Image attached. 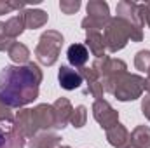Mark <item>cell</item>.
<instances>
[{"label":"cell","mask_w":150,"mask_h":148,"mask_svg":"<svg viewBox=\"0 0 150 148\" xmlns=\"http://www.w3.org/2000/svg\"><path fill=\"white\" fill-rule=\"evenodd\" d=\"M44 75L37 63L5 66L0 72V101L9 108H23L37 99Z\"/></svg>","instance_id":"obj_1"},{"label":"cell","mask_w":150,"mask_h":148,"mask_svg":"<svg viewBox=\"0 0 150 148\" xmlns=\"http://www.w3.org/2000/svg\"><path fill=\"white\" fill-rule=\"evenodd\" d=\"M61 47H63V35L59 32L56 30L44 32L35 47V56H37L38 63L44 66H52L59 58Z\"/></svg>","instance_id":"obj_2"},{"label":"cell","mask_w":150,"mask_h":148,"mask_svg":"<svg viewBox=\"0 0 150 148\" xmlns=\"http://www.w3.org/2000/svg\"><path fill=\"white\" fill-rule=\"evenodd\" d=\"M117 16L119 19H122L127 28H129V38L133 42H142L143 40V18L140 14V7L138 4L131 2V0H120L117 4Z\"/></svg>","instance_id":"obj_3"},{"label":"cell","mask_w":150,"mask_h":148,"mask_svg":"<svg viewBox=\"0 0 150 148\" xmlns=\"http://www.w3.org/2000/svg\"><path fill=\"white\" fill-rule=\"evenodd\" d=\"M143 84L145 78L140 75H133V73H122L115 78L112 85V94L119 99V101H133L138 99L143 94Z\"/></svg>","instance_id":"obj_4"},{"label":"cell","mask_w":150,"mask_h":148,"mask_svg":"<svg viewBox=\"0 0 150 148\" xmlns=\"http://www.w3.org/2000/svg\"><path fill=\"white\" fill-rule=\"evenodd\" d=\"M93 68L100 75L103 91L105 92H110V94H112V85H113V82H115V78L119 75L127 72V65L122 59H112L107 54L101 56V58H96L94 63H93Z\"/></svg>","instance_id":"obj_5"},{"label":"cell","mask_w":150,"mask_h":148,"mask_svg":"<svg viewBox=\"0 0 150 148\" xmlns=\"http://www.w3.org/2000/svg\"><path fill=\"white\" fill-rule=\"evenodd\" d=\"M103 40H105V47L110 52H117L120 49H124L129 42V28L127 25L119 19V18H110L108 25L103 30Z\"/></svg>","instance_id":"obj_6"},{"label":"cell","mask_w":150,"mask_h":148,"mask_svg":"<svg viewBox=\"0 0 150 148\" xmlns=\"http://www.w3.org/2000/svg\"><path fill=\"white\" fill-rule=\"evenodd\" d=\"M110 21V9L108 4L103 0H91L87 4V16L82 19V28L84 30H96L100 32Z\"/></svg>","instance_id":"obj_7"},{"label":"cell","mask_w":150,"mask_h":148,"mask_svg":"<svg viewBox=\"0 0 150 148\" xmlns=\"http://www.w3.org/2000/svg\"><path fill=\"white\" fill-rule=\"evenodd\" d=\"M93 115H94V120L100 124V127L105 131H108L119 122V111L105 99H96L93 103Z\"/></svg>","instance_id":"obj_8"},{"label":"cell","mask_w":150,"mask_h":148,"mask_svg":"<svg viewBox=\"0 0 150 148\" xmlns=\"http://www.w3.org/2000/svg\"><path fill=\"white\" fill-rule=\"evenodd\" d=\"M12 125H14L26 140H32V138L38 132L37 127H35V122H33V117H32V110H30V108H19V111L14 115Z\"/></svg>","instance_id":"obj_9"},{"label":"cell","mask_w":150,"mask_h":148,"mask_svg":"<svg viewBox=\"0 0 150 148\" xmlns=\"http://www.w3.org/2000/svg\"><path fill=\"white\" fill-rule=\"evenodd\" d=\"M32 117L35 122L37 131H49L54 127V110L52 105H37L32 108Z\"/></svg>","instance_id":"obj_10"},{"label":"cell","mask_w":150,"mask_h":148,"mask_svg":"<svg viewBox=\"0 0 150 148\" xmlns=\"http://www.w3.org/2000/svg\"><path fill=\"white\" fill-rule=\"evenodd\" d=\"M52 110H54V129H65L67 124L70 122L74 106L70 103L68 98H58L52 103Z\"/></svg>","instance_id":"obj_11"},{"label":"cell","mask_w":150,"mask_h":148,"mask_svg":"<svg viewBox=\"0 0 150 148\" xmlns=\"http://www.w3.org/2000/svg\"><path fill=\"white\" fill-rule=\"evenodd\" d=\"M30 148H59L61 147V138L59 134L52 131H42L37 132L32 140H28Z\"/></svg>","instance_id":"obj_12"},{"label":"cell","mask_w":150,"mask_h":148,"mask_svg":"<svg viewBox=\"0 0 150 148\" xmlns=\"http://www.w3.org/2000/svg\"><path fill=\"white\" fill-rule=\"evenodd\" d=\"M107 140H108V143L113 148H126L131 143V134L122 124L117 122L113 127H110L107 131Z\"/></svg>","instance_id":"obj_13"},{"label":"cell","mask_w":150,"mask_h":148,"mask_svg":"<svg viewBox=\"0 0 150 148\" xmlns=\"http://www.w3.org/2000/svg\"><path fill=\"white\" fill-rule=\"evenodd\" d=\"M58 80H59V85L65 89V91H75L80 87L82 84V77L80 73L70 68V66H61L59 72H58Z\"/></svg>","instance_id":"obj_14"},{"label":"cell","mask_w":150,"mask_h":148,"mask_svg":"<svg viewBox=\"0 0 150 148\" xmlns=\"http://www.w3.org/2000/svg\"><path fill=\"white\" fill-rule=\"evenodd\" d=\"M67 58H68L72 66L80 70V68H84V65L89 59V51L84 44H72L67 51Z\"/></svg>","instance_id":"obj_15"},{"label":"cell","mask_w":150,"mask_h":148,"mask_svg":"<svg viewBox=\"0 0 150 148\" xmlns=\"http://www.w3.org/2000/svg\"><path fill=\"white\" fill-rule=\"evenodd\" d=\"M86 44L89 47V51L93 52V56L96 58H101L105 56V40H103V35L96 30H86Z\"/></svg>","instance_id":"obj_16"},{"label":"cell","mask_w":150,"mask_h":148,"mask_svg":"<svg viewBox=\"0 0 150 148\" xmlns=\"http://www.w3.org/2000/svg\"><path fill=\"white\" fill-rule=\"evenodd\" d=\"M23 18H25V26L30 30H37L47 23V12L40 9H26L23 12Z\"/></svg>","instance_id":"obj_17"},{"label":"cell","mask_w":150,"mask_h":148,"mask_svg":"<svg viewBox=\"0 0 150 148\" xmlns=\"http://www.w3.org/2000/svg\"><path fill=\"white\" fill-rule=\"evenodd\" d=\"M7 52H9V58H11L14 63H18V66H23V65H28V63H30V61H28V59H30V51H28V47H26L25 44H21V42H14Z\"/></svg>","instance_id":"obj_18"},{"label":"cell","mask_w":150,"mask_h":148,"mask_svg":"<svg viewBox=\"0 0 150 148\" xmlns=\"http://www.w3.org/2000/svg\"><path fill=\"white\" fill-rule=\"evenodd\" d=\"M131 145L136 148H150V127L138 125L131 132Z\"/></svg>","instance_id":"obj_19"},{"label":"cell","mask_w":150,"mask_h":148,"mask_svg":"<svg viewBox=\"0 0 150 148\" xmlns=\"http://www.w3.org/2000/svg\"><path fill=\"white\" fill-rule=\"evenodd\" d=\"M25 18L23 14H18V16H12L11 19L5 21V35L9 38H18L23 32H25Z\"/></svg>","instance_id":"obj_20"},{"label":"cell","mask_w":150,"mask_h":148,"mask_svg":"<svg viewBox=\"0 0 150 148\" xmlns=\"http://www.w3.org/2000/svg\"><path fill=\"white\" fill-rule=\"evenodd\" d=\"M25 136L12 125L7 132H5V145L4 148H25Z\"/></svg>","instance_id":"obj_21"},{"label":"cell","mask_w":150,"mask_h":148,"mask_svg":"<svg viewBox=\"0 0 150 148\" xmlns=\"http://www.w3.org/2000/svg\"><path fill=\"white\" fill-rule=\"evenodd\" d=\"M86 122H87V108H86L84 105H79V106L74 108V111H72L70 124H72L74 127H77V129H80V127L86 125Z\"/></svg>","instance_id":"obj_22"},{"label":"cell","mask_w":150,"mask_h":148,"mask_svg":"<svg viewBox=\"0 0 150 148\" xmlns=\"http://www.w3.org/2000/svg\"><path fill=\"white\" fill-rule=\"evenodd\" d=\"M134 66L140 72H149L150 70V51H140L134 56Z\"/></svg>","instance_id":"obj_23"},{"label":"cell","mask_w":150,"mask_h":148,"mask_svg":"<svg viewBox=\"0 0 150 148\" xmlns=\"http://www.w3.org/2000/svg\"><path fill=\"white\" fill-rule=\"evenodd\" d=\"M12 122H14V117H12L11 108H9L5 103L0 101V127H2V129H5V125L11 127ZM5 131H9V129H5Z\"/></svg>","instance_id":"obj_24"},{"label":"cell","mask_w":150,"mask_h":148,"mask_svg":"<svg viewBox=\"0 0 150 148\" xmlns=\"http://www.w3.org/2000/svg\"><path fill=\"white\" fill-rule=\"evenodd\" d=\"M59 9L63 14H75L80 9V0H61L59 2Z\"/></svg>","instance_id":"obj_25"},{"label":"cell","mask_w":150,"mask_h":148,"mask_svg":"<svg viewBox=\"0 0 150 148\" xmlns=\"http://www.w3.org/2000/svg\"><path fill=\"white\" fill-rule=\"evenodd\" d=\"M26 5L21 2H7V0H0V16L2 14H9L14 9H25Z\"/></svg>","instance_id":"obj_26"},{"label":"cell","mask_w":150,"mask_h":148,"mask_svg":"<svg viewBox=\"0 0 150 148\" xmlns=\"http://www.w3.org/2000/svg\"><path fill=\"white\" fill-rule=\"evenodd\" d=\"M14 42L16 40H12L5 35V23H0V51H9Z\"/></svg>","instance_id":"obj_27"},{"label":"cell","mask_w":150,"mask_h":148,"mask_svg":"<svg viewBox=\"0 0 150 148\" xmlns=\"http://www.w3.org/2000/svg\"><path fill=\"white\" fill-rule=\"evenodd\" d=\"M138 7H140V14L143 18V23H147V26L150 28V2L138 4Z\"/></svg>","instance_id":"obj_28"},{"label":"cell","mask_w":150,"mask_h":148,"mask_svg":"<svg viewBox=\"0 0 150 148\" xmlns=\"http://www.w3.org/2000/svg\"><path fill=\"white\" fill-rule=\"evenodd\" d=\"M142 113L145 115V118L150 120V94L142 99Z\"/></svg>","instance_id":"obj_29"},{"label":"cell","mask_w":150,"mask_h":148,"mask_svg":"<svg viewBox=\"0 0 150 148\" xmlns=\"http://www.w3.org/2000/svg\"><path fill=\"white\" fill-rule=\"evenodd\" d=\"M5 129H2L0 127V148H4V145H5Z\"/></svg>","instance_id":"obj_30"},{"label":"cell","mask_w":150,"mask_h":148,"mask_svg":"<svg viewBox=\"0 0 150 148\" xmlns=\"http://www.w3.org/2000/svg\"><path fill=\"white\" fill-rule=\"evenodd\" d=\"M147 73H149V77L145 78V84H143V89H145V91H147V92L150 94V70L147 72Z\"/></svg>","instance_id":"obj_31"},{"label":"cell","mask_w":150,"mask_h":148,"mask_svg":"<svg viewBox=\"0 0 150 148\" xmlns=\"http://www.w3.org/2000/svg\"><path fill=\"white\" fill-rule=\"evenodd\" d=\"M59 148H72V147H68V145H61Z\"/></svg>","instance_id":"obj_32"}]
</instances>
